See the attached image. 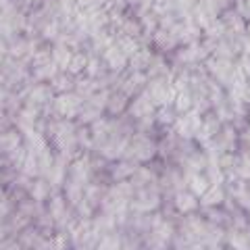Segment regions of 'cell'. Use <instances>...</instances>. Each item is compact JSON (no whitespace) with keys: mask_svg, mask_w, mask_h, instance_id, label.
I'll list each match as a JSON object with an SVG mask.
<instances>
[{"mask_svg":"<svg viewBox=\"0 0 250 250\" xmlns=\"http://www.w3.org/2000/svg\"><path fill=\"white\" fill-rule=\"evenodd\" d=\"M156 152H159V144H156L148 134L136 131V134L131 136L127 148H125L123 159L134 161V163H148L150 159H154Z\"/></svg>","mask_w":250,"mask_h":250,"instance_id":"obj_1","label":"cell"},{"mask_svg":"<svg viewBox=\"0 0 250 250\" xmlns=\"http://www.w3.org/2000/svg\"><path fill=\"white\" fill-rule=\"evenodd\" d=\"M83 103H85V100H83L77 92L59 94V96H54V103H52L54 115L62 117V119H75V117L80 115Z\"/></svg>","mask_w":250,"mask_h":250,"instance_id":"obj_2","label":"cell"},{"mask_svg":"<svg viewBox=\"0 0 250 250\" xmlns=\"http://www.w3.org/2000/svg\"><path fill=\"white\" fill-rule=\"evenodd\" d=\"M207 69H208V73L215 77L217 83L228 85V88L233 83V80H236V75H238V67L233 65V61H229V59L210 57V59H207Z\"/></svg>","mask_w":250,"mask_h":250,"instance_id":"obj_3","label":"cell"},{"mask_svg":"<svg viewBox=\"0 0 250 250\" xmlns=\"http://www.w3.org/2000/svg\"><path fill=\"white\" fill-rule=\"evenodd\" d=\"M202 127V115L192 108L190 113H184V115H177V119L173 123V131L182 138V140H192L196 138L198 129Z\"/></svg>","mask_w":250,"mask_h":250,"instance_id":"obj_4","label":"cell"},{"mask_svg":"<svg viewBox=\"0 0 250 250\" xmlns=\"http://www.w3.org/2000/svg\"><path fill=\"white\" fill-rule=\"evenodd\" d=\"M127 113L138 121V119H144V117H152L156 113V104L152 103V98L146 94V90H142V94H138V96L129 103Z\"/></svg>","mask_w":250,"mask_h":250,"instance_id":"obj_5","label":"cell"},{"mask_svg":"<svg viewBox=\"0 0 250 250\" xmlns=\"http://www.w3.org/2000/svg\"><path fill=\"white\" fill-rule=\"evenodd\" d=\"M100 59L104 61L106 69H108V71H113V73H123L125 67H129V59L125 57V54L119 48H117L115 44L111 46V48H106Z\"/></svg>","mask_w":250,"mask_h":250,"instance_id":"obj_6","label":"cell"},{"mask_svg":"<svg viewBox=\"0 0 250 250\" xmlns=\"http://www.w3.org/2000/svg\"><path fill=\"white\" fill-rule=\"evenodd\" d=\"M54 96H57V94H54V90H52L50 83H34V88H31L29 96H27V103L44 108V106L52 104Z\"/></svg>","mask_w":250,"mask_h":250,"instance_id":"obj_7","label":"cell"},{"mask_svg":"<svg viewBox=\"0 0 250 250\" xmlns=\"http://www.w3.org/2000/svg\"><path fill=\"white\" fill-rule=\"evenodd\" d=\"M173 207H175L177 213H182V215H192L194 210L200 207V198H198V196H194L190 190H188V192L182 190V192H177V194H175Z\"/></svg>","mask_w":250,"mask_h":250,"instance_id":"obj_8","label":"cell"},{"mask_svg":"<svg viewBox=\"0 0 250 250\" xmlns=\"http://www.w3.org/2000/svg\"><path fill=\"white\" fill-rule=\"evenodd\" d=\"M62 196L67 198V202H69V207H77L80 202L83 200V196H85V184H82V182H77V179H71V177H67V182H65V186H62Z\"/></svg>","mask_w":250,"mask_h":250,"instance_id":"obj_9","label":"cell"},{"mask_svg":"<svg viewBox=\"0 0 250 250\" xmlns=\"http://www.w3.org/2000/svg\"><path fill=\"white\" fill-rule=\"evenodd\" d=\"M27 196L31 200L42 202V205H44V202L50 200V196H52V186H50V182H48V179H44V177L34 179L31 186H29V190H27Z\"/></svg>","mask_w":250,"mask_h":250,"instance_id":"obj_10","label":"cell"},{"mask_svg":"<svg viewBox=\"0 0 250 250\" xmlns=\"http://www.w3.org/2000/svg\"><path fill=\"white\" fill-rule=\"evenodd\" d=\"M73 54L75 52L69 48L67 44H62V42H54L52 44V62L59 67V71H67L69 65H71Z\"/></svg>","mask_w":250,"mask_h":250,"instance_id":"obj_11","label":"cell"},{"mask_svg":"<svg viewBox=\"0 0 250 250\" xmlns=\"http://www.w3.org/2000/svg\"><path fill=\"white\" fill-rule=\"evenodd\" d=\"M138 167H140L138 163L127 161V159H121L119 163H115V165L108 169V173H111V179H115V182H125V179L134 177Z\"/></svg>","mask_w":250,"mask_h":250,"instance_id":"obj_12","label":"cell"},{"mask_svg":"<svg viewBox=\"0 0 250 250\" xmlns=\"http://www.w3.org/2000/svg\"><path fill=\"white\" fill-rule=\"evenodd\" d=\"M223 23H225V27H228V36H242L246 31V19L242 17V15L238 11H228V13H223Z\"/></svg>","mask_w":250,"mask_h":250,"instance_id":"obj_13","label":"cell"},{"mask_svg":"<svg viewBox=\"0 0 250 250\" xmlns=\"http://www.w3.org/2000/svg\"><path fill=\"white\" fill-rule=\"evenodd\" d=\"M21 146H23V136L19 131L9 129V131H4V134H0V154L9 156L11 152H15Z\"/></svg>","mask_w":250,"mask_h":250,"instance_id":"obj_14","label":"cell"},{"mask_svg":"<svg viewBox=\"0 0 250 250\" xmlns=\"http://www.w3.org/2000/svg\"><path fill=\"white\" fill-rule=\"evenodd\" d=\"M186 177V184H188V190H190L194 196H205L207 190L210 188V182H208V177L207 175H202V173H184Z\"/></svg>","mask_w":250,"mask_h":250,"instance_id":"obj_15","label":"cell"},{"mask_svg":"<svg viewBox=\"0 0 250 250\" xmlns=\"http://www.w3.org/2000/svg\"><path fill=\"white\" fill-rule=\"evenodd\" d=\"M225 198H228V194H225L223 186H210L205 196H200V207L205 208H215V207H221Z\"/></svg>","mask_w":250,"mask_h":250,"instance_id":"obj_16","label":"cell"},{"mask_svg":"<svg viewBox=\"0 0 250 250\" xmlns=\"http://www.w3.org/2000/svg\"><path fill=\"white\" fill-rule=\"evenodd\" d=\"M117 225H119V223H117V217L115 215H108V213H103V210H100L98 215H94V219H92V228L96 229L100 236L115 231Z\"/></svg>","mask_w":250,"mask_h":250,"instance_id":"obj_17","label":"cell"},{"mask_svg":"<svg viewBox=\"0 0 250 250\" xmlns=\"http://www.w3.org/2000/svg\"><path fill=\"white\" fill-rule=\"evenodd\" d=\"M106 190H108V186L96 182V179H92V182L85 186V196L83 198L88 200L94 208H96V207H100V202H103V198L106 196Z\"/></svg>","mask_w":250,"mask_h":250,"instance_id":"obj_18","label":"cell"},{"mask_svg":"<svg viewBox=\"0 0 250 250\" xmlns=\"http://www.w3.org/2000/svg\"><path fill=\"white\" fill-rule=\"evenodd\" d=\"M131 184H134V188H136V192L138 190H144V188H148L150 184H154L156 182V175H154V171L150 169V167H138L136 169V173H134V177L129 179Z\"/></svg>","mask_w":250,"mask_h":250,"instance_id":"obj_19","label":"cell"},{"mask_svg":"<svg viewBox=\"0 0 250 250\" xmlns=\"http://www.w3.org/2000/svg\"><path fill=\"white\" fill-rule=\"evenodd\" d=\"M75 80L77 77L69 75L67 71H61L54 80L50 82L54 94H67V92H75Z\"/></svg>","mask_w":250,"mask_h":250,"instance_id":"obj_20","label":"cell"},{"mask_svg":"<svg viewBox=\"0 0 250 250\" xmlns=\"http://www.w3.org/2000/svg\"><path fill=\"white\" fill-rule=\"evenodd\" d=\"M127 103H129V96H125L123 92H117V90H113V92H111V96H108V104H106V111L111 113L113 117H117V115L125 113V108L129 106Z\"/></svg>","mask_w":250,"mask_h":250,"instance_id":"obj_21","label":"cell"},{"mask_svg":"<svg viewBox=\"0 0 250 250\" xmlns=\"http://www.w3.org/2000/svg\"><path fill=\"white\" fill-rule=\"evenodd\" d=\"M115 46L119 48L125 57L131 59L134 54L140 50V42L136 38H129V36H123V34H115Z\"/></svg>","mask_w":250,"mask_h":250,"instance_id":"obj_22","label":"cell"},{"mask_svg":"<svg viewBox=\"0 0 250 250\" xmlns=\"http://www.w3.org/2000/svg\"><path fill=\"white\" fill-rule=\"evenodd\" d=\"M152 40H154V44L159 46L161 50H173L175 46L179 44V40H177V38H175L173 34H171V31L161 29V27L152 34Z\"/></svg>","mask_w":250,"mask_h":250,"instance_id":"obj_23","label":"cell"},{"mask_svg":"<svg viewBox=\"0 0 250 250\" xmlns=\"http://www.w3.org/2000/svg\"><path fill=\"white\" fill-rule=\"evenodd\" d=\"M152 57H154V54L148 48H140L134 57L129 59V69H131V71H146L148 65L152 62Z\"/></svg>","mask_w":250,"mask_h":250,"instance_id":"obj_24","label":"cell"},{"mask_svg":"<svg viewBox=\"0 0 250 250\" xmlns=\"http://www.w3.org/2000/svg\"><path fill=\"white\" fill-rule=\"evenodd\" d=\"M88 61H90V54L83 52V50H77L71 59V65H69L67 73L73 75V77H80L85 73V67H88Z\"/></svg>","mask_w":250,"mask_h":250,"instance_id":"obj_25","label":"cell"},{"mask_svg":"<svg viewBox=\"0 0 250 250\" xmlns=\"http://www.w3.org/2000/svg\"><path fill=\"white\" fill-rule=\"evenodd\" d=\"M103 113H104L103 108L94 106V104H90V103H83L80 115H77V119H80V123H82V125H88V127H90V125H92L94 121H98L100 117H104Z\"/></svg>","mask_w":250,"mask_h":250,"instance_id":"obj_26","label":"cell"},{"mask_svg":"<svg viewBox=\"0 0 250 250\" xmlns=\"http://www.w3.org/2000/svg\"><path fill=\"white\" fill-rule=\"evenodd\" d=\"M146 75L150 77V80H154V77H171L167 62H165V59H163L161 54H154L152 57V62L146 69Z\"/></svg>","mask_w":250,"mask_h":250,"instance_id":"obj_27","label":"cell"},{"mask_svg":"<svg viewBox=\"0 0 250 250\" xmlns=\"http://www.w3.org/2000/svg\"><path fill=\"white\" fill-rule=\"evenodd\" d=\"M117 34H123V36H129V38H136V40H140V36L144 34V29H142V23H140L138 19L125 17L123 23L119 25V29H117Z\"/></svg>","mask_w":250,"mask_h":250,"instance_id":"obj_28","label":"cell"},{"mask_svg":"<svg viewBox=\"0 0 250 250\" xmlns=\"http://www.w3.org/2000/svg\"><path fill=\"white\" fill-rule=\"evenodd\" d=\"M173 108H175V113H179V115L190 113L192 108H194V94H192L190 90H182V92H177L175 103H173Z\"/></svg>","mask_w":250,"mask_h":250,"instance_id":"obj_29","label":"cell"},{"mask_svg":"<svg viewBox=\"0 0 250 250\" xmlns=\"http://www.w3.org/2000/svg\"><path fill=\"white\" fill-rule=\"evenodd\" d=\"M106 71H108V69H106V65H104V61L100 59V57H96V54H92L90 61H88V67H85V73H83V75L92 77V80H100V77H103Z\"/></svg>","mask_w":250,"mask_h":250,"instance_id":"obj_30","label":"cell"},{"mask_svg":"<svg viewBox=\"0 0 250 250\" xmlns=\"http://www.w3.org/2000/svg\"><path fill=\"white\" fill-rule=\"evenodd\" d=\"M121 248H123L121 236L117 231H111V233H104V236L100 238L96 250H121Z\"/></svg>","mask_w":250,"mask_h":250,"instance_id":"obj_31","label":"cell"},{"mask_svg":"<svg viewBox=\"0 0 250 250\" xmlns=\"http://www.w3.org/2000/svg\"><path fill=\"white\" fill-rule=\"evenodd\" d=\"M54 167V154L50 152V148H46L44 152L38 154V169H40V177H48V173Z\"/></svg>","mask_w":250,"mask_h":250,"instance_id":"obj_32","label":"cell"},{"mask_svg":"<svg viewBox=\"0 0 250 250\" xmlns=\"http://www.w3.org/2000/svg\"><path fill=\"white\" fill-rule=\"evenodd\" d=\"M71 246L73 244L67 231H57L54 236L48 238V250H69Z\"/></svg>","mask_w":250,"mask_h":250,"instance_id":"obj_33","label":"cell"},{"mask_svg":"<svg viewBox=\"0 0 250 250\" xmlns=\"http://www.w3.org/2000/svg\"><path fill=\"white\" fill-rule=\"evenodd\" d=\"M228 244L231 250H250V240L246 231H231L228 236Z\"/></svg>","mask_w":250,"mask_h":250,"instance_id":"obj_34","label":"cell"},{"mask_svg":"<svg viewBox=\"0 0 250 250\" xmlns=\"http://www.w3.org/2000/svg\"><path fill=\"white\" fill-rule=\"evenodd\" d=\"M207 177H208V182H210V186H223V182L228 179V175H225V171L217 165V163H208L207 165Z\"/></svg>","mask_w":250,"mask_h":250,"instance_id":"obj_35","label":"cell"},{"mask_svg":"<svg viewBox=\"0 0 250 250\" xmlns=\"http://www.w3.org/2000/svg\"><path fill=\"white\" fill-rule=\"evenodd\" d=\"M19 173L27 175V177H40V169H38V154L27 152V156H25V161H23Z\"/></svg>","mask_w":250,"mask_h":250,"instance_id":"obj_36","label":"cell"},{"mask_svg":"<svg viewBox=\"0 0 250 250\" xmlns=\"http://www.w3.org/2000/svg\"><path fill=\"white\" fill-rule=\"evenodd\" d=\"M154 119L159 125H173L177 119V113L173 106H159L154 113Z\"/></svg>","mask_w":250,"mask_h":250,"instance_id":"obj_37","label":"cell"},{"mask_svg":"<svg viewBox=\"0 0 250 250\" xmlns=\"http://www.w3.org/2000/svg\"><path fill=\"white\" fill-rule=\"evenodd\" d=\"M205 36L210 38V40H217V42L228 36V27H225L223 19H215L213 23H210V25L205 29Z\"/></svg>","mask_w":250,"mask_h":250,"instance_id":"obj_38","label":"cell"},{"mask_svg":"<svg viewBox=\"0 0 250 250\" xmlns=\"http://www.w3.org/2000/svg\"><path fill=\"white\" fill-rule=\"evenodd\" d=\"M196 13H202V15H208V17H215L217 19V13L221 11V4L217 0H198L196 6H194Z\"/></svg>","mask_w":250,"mask_h":250,"instance_id":"obj_39","label":"cell"},{"mask_svg":"<svg viewBox=\"0 0 250 250\" xmlns=\"http://www.w3.org/2000/svg\"><path fill=\"white\" fill-rule=\"evenodd\" d=\"M140 23H142V29L146 31V34H154V31L159 29V17H156L152 11H150V13H146V15H142Z\"/></svg>","mask_w":250,"mask_h":250,"instance_id":"obj_40","label":"cell"},{"mask_svg":"<svg viewBox=\"0 0 250 250\" xmlns=\"http://www.w3.org/2000/svg\"><path fill=\"white\" fill-rule=\"evenodd\" d=\"M75 217L77 219H94V207L83 198L80 205L75 207Z\"/></svg>","mask_w":250,"mask_h":250,"instance_id":"obj_41","label":"cell"},{"mask_svg":"<svg viewBox=\"0 0 250 250\" xmlns=\"http://www.w3.org/2000/svg\"><path fill=\"white\" fill-rule=\"evenodd\" d=\"M77 6L80 9H100V6H104V0H75Z\"/></svg>","mask_w":250,"mask_h":250,"instance_id":"obj_42","label":"cell"},{"mask_svg":"<svg viewBox=\"0 0 250 250\" xmlns=\"http://www.w3.org/2000/svg\"><path fill=\"white\" fill-rule=\"evenodd\" d=\"M13 121H15V119H11V115H9V113L0 111V134H4V131H9Z\"/></svg>","mask_w":250,"mask_h":250,"instance_id":"obj_43","label":"cell"},{"mask_svg":"<svg viewBox=\"0 0 250 250\" xmlns=\"http://www.w3.org/2000/svg\"><path fill=\"white\" fill-rule=\"evenodd\" d=\"M0 250H25L21 246L19 240H13V238H6L2 244H0Z\"/></svg>","mask_w":250,"mask_h":250,"instance_id":"obj_44","label":"cell"},{"mask_svg":"<svg viewBox=\"0 0 250 250\" xmlns=\"http://www.w3.org/2000/svg\"><path fill=\"white\" fill-rule=\"evenodd\" d=\"M238 13L250 21V0H238Z\"/></svg>","mask_w":250,"mask_h":250,"instance_id":"obj_45","label":"cell"},{"mask_svg":"<svg viewBox=\"0 0 250 250\" xmlns=\"http://www.w3.org/2000/svg\"><path fill=\"white\" fill-rule=\"evenodd\" d=\"M6 233H9V229H6L4 225H0V244H2V242L6 240Z\"/></svg>","mask_w":250,"mask_h":250,"instance_id":"obj_46","label":"cell"},{"mask_svg":"<svg viewBox=\"0 0 250 250\" xmlns=\"http://www.w3.org/2000/svg\"><path fill=\"white\" fill-rule=\"evenodd\" d=\"M6 198V190H4V188L2 186H0V202H2Z\"/></svg>","mask_w":250,"mask_h":250,"instance_id":"obj_47","label":"cell"},{"mask_svg":"<svg viewBox=\"0 0 250 250\" xmlns=\"http://www.w3.org/2000/svg\"><path fill=\"white\" fill-rule=\"evenodd\" d=\"M244 103L250 104V83H248V90H246V98H244Z\"/></svg>","mask_w":250,"mask_h":250,"instance_id":"obj_48","label":"cell"},{"mask_svg":"<svg viewBox=\"0 0 250 250\" xmlns=\"http://www.w3.org/2000/svg\"><path fill=\"white\" fill-rule=\"evenodd\" d=\"M217 2L221 4V9H223V6H228V4H229V0H217Z\"/></svg>","mask_w":250,"mask_h":250,"instance_id":"obj_49","label":"cell"},{"mask_svg":"<svg viewBox=\"0 0 250 250\" xmlns=\"http://www.w3.org/2000/svg\"><path fill=\"white\" fill-rule=\"evenodd\" d=\"M4 59H6L4 54H0V69H2V62H4Z\"/></svg>","mask_w":250,"mask_h":250,"instance_id":"obj_50","label":"cell"},{"mask_svg":"<svg viewBox=\"0 0 250 250\" xmlns=\"http://www.w3.org/2000/svg\"><path fill=\"white\" fill-rule=\"evenodd\" d=\"M2 165H6V161L2 159V154H0V167H2Z\"/></svg>","mask_w":250,"mask_h":250,"instance_id":"obj_51","label":"cell"},{"mask_svg":"<svg viewBox=\"0 0 250 250\" xmlns=\"http://www.w3.org/2000/svg\"><path fill=\"white\" fill-rule=\"evenodd\" d=\"M246 34H248V42H250V23H248V27H246Z\"/></svg>","mask_w":250,"mask_h":250,"instance_id":"obj_52","label":"cell"},{"mask_svg":"<svg viewBox=\"0 0 250 250\" xmlns=\"http://www.w3.org/2000/svg\"><path fill=\"white\" fill-rule=\"evenodd\" d=\"M246 210H248V215H250V205H248V207H246Z\"/></svg>","mask_w":250,"mask_h":250,"instance_id":"obj_53","label":"cell"},{"mask_svg":"<svg viewBox=\"0 0 250 250\" xmlns=\"http://www.w3.org/2000/svg\"><path fill=\"white\" fill-rule=\"evenodd\" d=\"M0 184H2V175H0Z\"/></svg>","mask_w":250,"mask_h":250,"instance_id":"obj_54","label":"cell"},{"mask_svg":"<svg viewBox=\"0 0 250 250\" xmlns=\"http://www.w3.org/2000/svg\"><path fill=\"white\" fill-rule=\"evenodd\" d=\"M0 17H2V11H0Z\"/></svg>","mask_w":250,"mask_h":250,"instance_id":"obj_55","label":"cell"},{"mask_svg":"<svg viewBox=\"0 0 250 250\" xmlns=\"http://www.w3.org/2000/svg\"><path fill=\"white\" fill-rule=\"evenodd\" d=\"M173 2H177V0H173Z\"/></svg>","mask_w":250,"mask_h":250,"instance_id":"obj_56","label":"cell"}]
</instances>
